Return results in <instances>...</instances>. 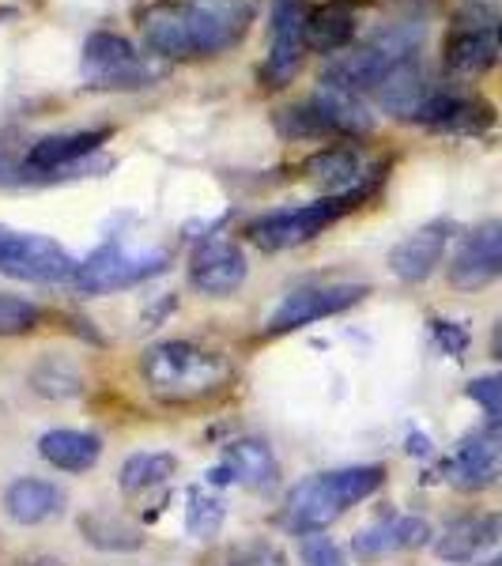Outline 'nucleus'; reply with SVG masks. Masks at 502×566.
<instances>
[{"mask_svg":"<svg viewBox=\"0 0 502 566\" xmlns=\"http://www.w3.org/2000/svg\"><path fill=\"white\" fill-rule=\"evenodd\" d=\"M386 483V469L381 464H352V469L317 472L295 483L284 506V525L291 533H325L333 522H341L355 502L370 499L374 491Z\"/></svg>","mask_w":502,"mask_h":566,"instance_id":"nucleus-1","label":"nucleus"},{"mask_svg":"<svg viewBox=\"0 0 502 566\" xmlns=\"http://www.w3.org/2000/svg\"><path fill=\"white\" fill-rule=\"evenodd\" d=\"M140 374L148 389L167 405H189L231 378V363L216 352H205L189 340H163L140 355Z\"/></svg>","mask_w":502,"mask_h":566,"instance_id":"nucleus-2","label":"nucleus"},{"mask_svg":"<svg viewBox=\"0 0 502 566\" xmlns=\"http://www.w3.org/2000/svg\"><path fill=\"white\" fill-rule=\"evenodd\" d=\"M367 193H341V197H322V200H310V205H295V208H280V212H269L261 219H253L245 227L253 245H261L264 253H280L291 250V245H303L310 239L333 227L336 219H344L352 208L363 205Z\"/></svg>","mask_w":502,"mask_h":566,"instance_id":"nucleus-3","label":"nucleus"},{"mask_svg":"<svg viewBox=\"0 0 502 566\" xmlns=\"http://www.w3.org/2000/svg\"><path fill=\"white\" fill-rule=\"evenodd\" d=\"M0 272L27 283H72L80 261L45 234H23L0 223Z\"/></svg>","mask_w":502,"mask_h":566,"instance_id":"nucleus-4","label":"nucleus"},{"mask_svg":"<svg viewBox=\"0 0 502 566\" xmlns=\"http://www.w3.org/2000/svg\"><path fill=\"white\" fill-rule=\"evenodd\" d=\"M163 69H155L140 50L122 39V34L98 31L84 42V80L87 87L98 91H133L148 87L151 80H159Z\"/></svg>","mask_w":502,"mask_h":566,"instance_id":"nucleus-5","label":"nucleus"},{"mask_svg":"<svg viewBox=\"0 0 502 566\" xmlns=\"http://www.w3.org/2000/svg\"><path fill=\"white\" fill-rule=\"evenodd\" d=\"M499 42H502V23L495 20L491 8L469 4L464 12H458V23L446 34L442 45V61L446 72L461 80L483 76L491 65L499 61Z\"/></svg>","mask_w":502,"mask_h":566,"instance_id":"nucleus-6","label":"nucleus"},{"mask_svg":"<svg viewBox=\"0 0 502 566\" xmlns=\"http://www.w3.org/2000/svg\"><path fill=\"white\" fill-rule=\"evenodd\" d=\"M163 261H167L163 253L136 258V253H125L122 245H103V250L91 253V258L80 264L72 287H76L80 295H109V291L133 287V283L163 272Z\"/></svg>","mask_w":502,"mask_h":566,"instance_id":"nucleus-7","label":"nucleus"},{"mask_svg":"<svg viewBox=\"0 0 502 566\" xmlns=\"http://www.w3.org/2000/svg\"><path fill=\"white\" fill-rule=\"evenodd\" d=\"M502 280V219L472 227L450 258V287L483 291Z\"/></svg>","mask_w":502,"mask_h":566,"instance_id":"nucleus-8","label":"nucleus"},{"mask_svg":"<svg viewBox=\"0 0 502 566\" xmlns=\"http://www.w3.org/2000/svg\"><path fill=\"white\" fill-rule=\"evenodd\" d=\"M367 295V287L359 283H328V287H299L291 291L284 303L276 306V314L269 317V333H295L303 325H314L322 317L344 314L352 310L359 298Z\"/></svg>","mask_w":502,"mask_h":566,"instance_id":"nucleus-9","label":"nucleus"},{"mask_svg":"<svg viewBox=\"0 0 502 566\" xmlns=\"http://www.w3.org/2000/svg\"><path fill=\"white\" fill-rule=\"evenodd\" d=\"M306 53V12L299 0H272V45L264 61V87H287Z\"/></svg>","mask_w":502,"mask_h":566,"instance_id":"nucleus-10","label":"nucleus"},{"mask_svg":"<svg viewBox=\"0 0 502 566\" xmlns=\"http://www.w3.org/2000/svg\"><path fill=\"white\" fill-rule=\"evenodd\" d=\"M450 483L461 491H483L502 480V423H488L472 431L446 464Z\"/></svg>","mask_w":502,"mask_h":566,"instance_id":"nucleus-11","label":"nucleus"},{"mask_svg":"<svg viewBox=\"0 0 502 566\" xmlns=\"http://www.w3.org/2000/svg\"><path fill=\"white\" fill-rule=\"evenodd\" d=\"M394 65H400V57H394L389 50H381L378 42L348 45V50L328 57V65L322 72V84H333V87L352 91V95L363 98L381 87V80L389 76Z\"/></svg>","mask_w":502,"mask_h":566,"instance_id":"nucleus-12","label":"nucleus"},{"mask_svg":"<svg viewBox=\"0 0 502 566\" xmlns=\"http://www.w3.org/2000/svg\"><path fill=\"white\" fill-rule=\"evenodd\" d=\"M245 276H250L245 253L227 239L200 242L194 250V258H189V283H194L200 295L227 298L242 287Z\"/></svg>","mask_w":502,"mask_h":566,"instance_id":"nucleus-13","label":"nucleus"},{"mask_svg":"<svg viewBox=\"0 0 502 566\" xmlns=\"http://www.w3.org/2000/svg\"><path fill=\"white\" fill-rule=\"evenodd\" d=\"M140 31H144V45H148L151 57H163V61L197 57L189 0H155L148 12L140 15Z\"/></svg>","mask_w":502,"mask_h":566,"instance_id":"nucleus-14","label":"nucleus"},{"mask_svg":"<svg viewBox=\"0 0 502 566\" xmlns=\"http://www.w3.org/2000/svg\"><path fill=\"white\" fill-rule=\"evenodd\" d=\"M438 91L442 87L435 84V76L427 72L423 61L408 57L389 69V76L381 80V87L374 91V98H378V106L386 109V114H394L397 122H419L423 106L431 103Z\"/></svg>","mask_w":502,"mask_h":566,"instance_id":"nucleus-15","label":"nucleus"},{"mask_svg":"<svg viewBox=\"0 0 502 566\" xmlns=\"http://www.w3.org/2000/svg\"><path fill=\"white\" fill-rule=\"evenodd\" d=\"M499 544H502V514L499 510H472V514L453 517V522L438 533L435 555L442 563H472Z\"/></svg>","mask_w":502,"mask_h":566,"instance_id":"nucleus-16","label":"nucleus"},{"mask_svg":"<svg viewBox=\"0 0 502 566\" xmlns=\"http://www.w3.org/2000/svg\"><path fill=\"white\" fill-rule=\"evenodd\" d=\"M450 234H453V227L446 223V219L419 227V231H412L408 239H400L394 250H389V272H394L400 283H423L438 264H442Z\"/></svg>","mask_w":502,"mask_h":566,"instance_id":"nucleus-17","label":"nucleus"},{"mask_svg":"<svg viewBox=\"0 0 502 566\" xmlns=\"http://www.w3.org/2000/svg\"><path fill=\"white\" fill-rule=\"evenodd\" d=\"M303 175L317 186L328 189V197L341 193H367V163L355 148H344V144H333V148L314 151L303 163Z\"/></svg>","mask_w":502,"mask_h":566,"instance_id":"nucleus-18","label":"nucleus"},{"mask_svg":"<svg viewBox=\"0 0 502 566\" xmlns=\"http://www.w3.org/2000/svg\"><path fill=\"white\" fill-rule=\"evenodd\" d=\"M109 129H84V133H57V136H42L31 151H27V170L31 175H57L69 170L72 163L95 155L109 140Z\"/></svg>","mask_w":502,"mask_h":566,"instance_id":"nucleus-19","label":"nucleus"},{"mask_svg":"<svg viewBox=\"0 0 502 566\" xmlns=\"http://www.w3.org/2000/svg\"><path fill=\"white\" fill-rule=\"evenodd\" d=\"M427 541H431V525L423 517H389V522L363 528L352 547L363 563H370L394 552H412V547H423Z\"/></svg>","mask_w":502,"mask_h":566,"instance_id":"nucleus-20","label":"nucleus"},{"mask_svg":"<svg viewBox=\"0 0 502 566\" xmlns=\"http://www.w3.org/2000/svg\"><path fill=\"white\" fill-rule=\"evenodd\" d=\"M39 453L45 464H53L61 472H87L103 458V442H98V434L61 427V431H45L39 438Z\"/></svg>","mask_w":502,"mask_h":566,"instance_id":"nucleus-21","label":"nucleus"},{"mask_svg":"<svg viewBox=\"0 0 502 566\" xmlns=\"http://www.w3.org/2000/svg\"><path fill=\"white\" fill-rule=\"evenodd\" d=\"M310 103L322 109V117L328 122L333 136H367L374 129V114L359 95H352V91H341L333 84H317V91L310 95Z\"/></svg>","mask_w":502,"mask_h":566,"instance_id":"nucleus-22","label":"nucleus"},{"mask_svg":"<svg viewBox=\"0 0 502 566\" xmlns=\"http://www.w3.org/2000/svg\"><path fill=\"white\" fill-rule=\"evenodd\" d=\"M61 510V491L50 480L23 476L4 491V514L15 525H42Z\"/></svg>","mask_w":502,"mask_h":566,"instance_id":"nucleus-23","label":"nucleus"},{"mask_svg":"<svg viewBox=\"0 0 502 566\" xmlns=\"http://www.w3.org/2000/svg\"><path fill=\"white\" fill-rule=\"evenodd\" d=\"M227 472L242 483V488L264 491L280 480V464L269 442L261 438H239V442L227 446Z\"/></svg>","mask_w":502,"mask_h":566,"instance_id":"nucleus-24","label":"nucleus"},{"mask_svg":"<svg viewBox=\"0 0 502 566\" xmlns=\"http://www.w3.org/2000/svg\"><path fill=\"white\" fill-rule=\"evenodd\" d=\"M352 39H355V15L341 4V0L306 12V50L333 57V53L348 50Z\"/></svg>","mask_w":502,"mask_h":566,"instance_id":"nucleus-25","label":"nucleus"},{"mask_svg":"<svg viewBox=\"0 0 502 566\" xmlns=\"http://www.w3.org/2000/svg\"><path fill=\"white\" fill-rule=\"evenodd\" d=\"M178 472V458L175 453H133L129 461L122 464V491L125 495H144V491L159 488Z\"/></svg>","mask_w":502,"mask_h":566,"instance_id":"nucleus-26","label":"nucleus"},{"mask_svg":"<svg viewBox=\"0 0 502 566\" xmlns=\"http://www.w3.org/2000/svg\"><path fill=\"white\" fill-rule=\"evenodd\" d=\"M80 533H84V541L91 547H98V552H136V547L144 544L140 528L122 522V517H114V514H84L80 517Z\"/></svg>","mask_w":502,"mask_h":566,"instance_id":"nucleus-27","label":"nucleus"},{"mask_svg":"<svg viewBox=\"0 0 502 566\" xmlns=\"http://www.w3.org/2000/svg\"><path fill=\"white\" fill-rule=\"evenodd\" d=\"M495 125V106L488 98H472L458 95L450 106V114L435 125V133H450V136H483Z\"/></svg>","mask_w":502,"mask_h":566,"instance_id":"nucleus-28","label":"nucleus"},{"mask_svg":"<svg viewBox=\"0 0 502 566\" xmlns=\"http://www.w3.org/2000/svg\"><path fill=\"white\" fill-rule=\"evenodd\" d=\"M272 125H276V133L284 136V140H328V136H333L328 122L322 117V109L310 103V98H306V103L276 109Z\"/></svg>","mask_w":502,"mask_h":566,"instance_id":"nucleus-29","label":"nucleus"},{"mask_svg":"<svg viewBox=\"0 0 502 566\" xmlns=\"http://www.w3.org/2000/svg\"><path fill=\"white\" fill-rule=\"evenodd\" d=\"M42 325V310L34 303H27L20 295H8L0 291V340L4 336H27Z\"/></svg>","mask_w":502,"mask_h":566,"instance_id":"nucleus-30","label":"nucleus"},{"mask_svg":"<svg viewBox=\"0 0 502 566\" xmlns=\"http://www.w3.org/2000/svg\"><path fill=\"white\" fill-rule=\"evenodd\" d=\"M219 525H223V502L205 495V491H194L186 510V528L194 536H212Z\"/></svg>","mask_w":502,"mask_h":566,"instance_id":"nucleus-31","label":"nucleus"},{"mask_svg":"<svg viewBox=\"0 0 502 566\" xmlns=\"http://www.w3.org/2000/svg\"><path fill=\"white\" fill-rule=\"evenodd\" d=\"M231 566H287V555L269 541H245L227 555Z\"/></svg>","mask_w":502,"mask_h":566,"instance_id":"nucleus-32","label":"nucleus"},{"mask_svg":"<svg viewBox=\"0 0 502 566\" xmlns=\"http://www.w3.org/2000/svg\"><path fill=\"white\" fill-rule=\"evenodd\" d=\"M299 555H303L306 566H348L344 552L328 541L325 533H306L303 541H299Z\"/></svg>","mask_w":502,"mask_h":566,"instance_id":"nucleus-33","label":"nucleus"},{"mask_svg":"<svg viewBox=\"0 0 502 566\" xmlns=\"http://www.w3.org/2000/svg\"><path fill=\"white\" fill-rule=\"evenodd\" d=\"M464 397L477 400V405L488 412L491 423H502V374H491V378H477L464 386Z\"/></svg>","mask_w":502,"mask_h":566,"instance_id":"nucleus-34","label":"nucleus"},{"mask_svg":"<svg viewBox=\"0 0 502 566\" xmlns=\"http://www.w3.org/2000/svg\"><path fill=\"white\" fill-rule=\"evenodd\" d=\"M431 333H435L438 348H442L446 355H464V348H469V328L458 325V322H442V317H435Z\"/></svg>","mask_w":502,"mask_h":566,"instance_id":"nucleus-35","label":"nucleus"},{"mask_svg":"<svg viewBox=\"0 0 502 566\" xmlns=\"http://www.w3.org/2000/svg\"><path fill=\"white\" fill-rule=\"evenodd\" d=\"M408 453H419V458H427V453H431V438H427V434H412V438H408Z\"/></svg>","mask_w":502,"mask_h":566,"instance_id":"nucleus-36","label":"nucleus"},{"mask_svg":"<svg viewBox=\"0 0 502 566\" xmlns=\"http://www.w3.org/2000/svg\"><path fill=\"white\" fill-rule=\"evenodd\" d=\"M488 348H491V359H502V317L495 322V328H491V340H488Z\"/></svg>","mask_w":502,"mask_h":566,"instance_id":"nucleus-37","label":"nucleus"},{"mask_svg":"<svg viewBox=\"0 0 502 566\" xmlns=\"http://www.w3.org/2000/svg\"><path fill=\"white\" fill-rule=\"evenodd\" d=\"M15 566H65V563L53 559V555H34V559H20Z\"/></svg>","mask_w":502,"mask_h":566,"instance_id":"nucleus-38","label":"nucleus"},{"mask_svg":"<svg viewBox=\"0 0 502 566\" xmlns=\"http://www.w3.org/2000/svg\"><path fill=\"white\" fill-rule=\"evenodd\" d=\"M469 4H480V8H491V0H469Z\"/></svg>","mask_w":502,"mask_h":566,"instance_id":"nucleus-39","label":"nucleus"},{"mask_svg":"<svg viewBox=\"0 0 502 566\" xmlns=\"http://www.w3.org/2000/svg\"><path fill=\"white\" fill-rule=\"evenodd\" d=\"M483 566H502V555H499V559H488V563H483Z\"/></svg>","mask_w":502,"mask_h":566,"instance_id":"nucleus-40","label":"nucleus"}]
</instances>
